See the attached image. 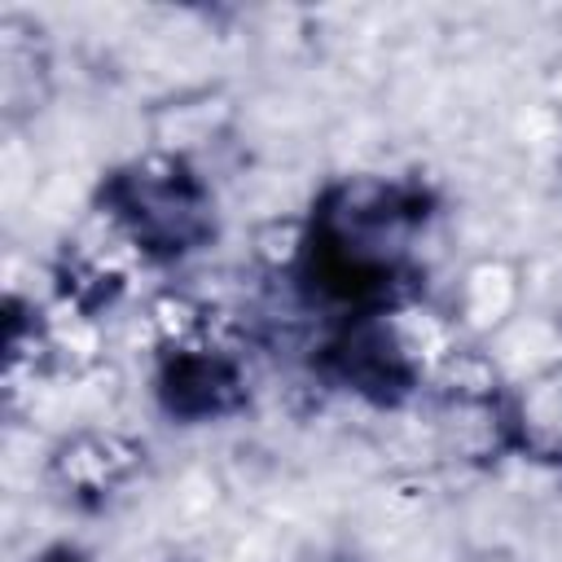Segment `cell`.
I'll return each instance as SVG.
<instances>
[{"instance_id": "obj_7", "label": "cell", "mask_w": 562, "mask_h": 562, "mask_svg": "<svg viewBox=\"0 0 562 562\" xmlns=\"http://www.w3.org/2000/svg\"><path fill=\"white\" fill-rule=\"evenodd\" d=\"M48 92V53L40 40V26L31 18H0V101L4 114L18 119L26 110H40Z\"/></svg>"}, {"instance_id": "obj_4", "label": "cell", "mask_w": 562, "mask_h": 562, "mask_svg": "<svg viewBox=\"0 0 562 562\" xmlns=\"http://www.w3.org/2000/svg\"><path fill=\"white\" fill-rule=\"evenodd\" d=\"M527 303V272L509 255H474L452 285L448 316L461 342H496Z\"/></svg>"}, {"instance_id": "obj_6", "label": "cell", "mask_w": 562, "mask_h": 562, "mask_svg": "<svg viewBox=\"0 0 562 562\" xmlns=\"http://www.w3.org/2000/svg\"><path fill=\"white\" fill-rule=\"evenodd\" d=\"M149 127V149L189 158L206 145H215L233 127V97L224 88H189L167 101H158L145 119Z\"/></svg>"}, {"instance_id": "obj_9", "label": "cell", "mask_w": 562, "mask_h": 562, "mask_svg": "<svg viewBox=\"0 0 562 562\" xmlns=\"http://www.w3.org/2000/svg\"><path fill=\"white\" fill-rule=\"evenodd\" d=\"M35 562H83V558H75V553H66V549H53V553H40Z\"/></svg>"}, {"instance_id": "obj_5", "label": "cell", "mask_w": 562, "mask_h": 562, "mask_svg": "<svg viewBox=\"0 0 562 562\" xmlns=\"http://www.w3.org/2000/svg\"><path fill=\"white\" fill-rule=\"evenodd\" d=\"M505 443L531 465H562V364H540L505 391Z\"/></svg>"}, {"instance_id": "obj_8", "label": "cell", "mask_w": 562, "mask_h": 562, "mask_svg": "<svg viewBox=\"0 0 562 562\" xmlns=\"http://www.w3.org/2000/svg\"><path fill=\"white\" fill-rule=\"evenodd\" d=\"M435 430L443 452L457 461H487L509 452L505 400H435Z\"/></svg>"}, {"instance_id": "obj_1", "label": "cell", "mask_w": 562, "mask_h": 562, "mask_svg": "<svg viewBox=\"0 0 562 562\" xmlns=\"http://www.w3.org/2000/svg\"><path fill=\"white\" fill-rule=\"evenodd\" d=\"M97 211L140 250V259H180L211 241V189L189 158L145 149L101 180Z\"/></svg>"}, {"instance_id": "obj_3", "label": "cell", "mask_w": 562, "mask_h": 562, "mask_svg": "<svg viewBox=\"0 0 562 562\" xmlns=\"http://www.w3.org/2000/svg\"><path fill=\"white\" fill-rule=\"evenodd\" d=\"M145 465V443L114 426H79L48 452V479L70 501H105L127 487Z\"/></svg>"}, {"instance_id": "obj_2", "label": "cell", "mask_w": 562, "mask_h": 562, "mask_svg": "<svg viewBox=\"0 0 562 562\" xmlns=\"http://www.w3.org/2000/svg\"><path fill=\"white\" fill-rule=\"evenodd\" d=\"M158 404L176 422H215L246 404V378L224 338L162 347L158 360Z\"/></svg>"}]
</instances>
